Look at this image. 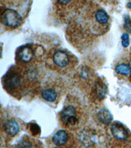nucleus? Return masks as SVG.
Segmentation results:
<instances>
[{"mask_svg": "<svg viewBox=\"0 0 131 148\" xmlns=\"http://www.w3.org/2000/svg\"><path fill=\"white\" fill-rule=\"evenodd\" d=\"M86 2L77 15L84 26L73 25V27L79 28V32H85L86 38H88L87 36V33H89V31L90 35H103L109 30L110 24L109 15L105 10L93 2H88L89 5L85 6Z\"/></svg>", "mask_w": 131, "mask_h": 148, "instance_id": "obj_1", "label": "nucleus"}, {"mask_svg": "<svg viewBox=\"0 0 131 148\" xmlns=\"http://www.w3.org/2000/svg\"><path fill=\"white\" fill-rule=\"evenodd\" d=\"M30 1H1L0 21L4 27L14 30L20 27L30 9Z\"/></svg>", "mask_w": 131, "mask_h": 148, "instance_id": "obj_2", "label": "nucleus"}, {"mask_svg": "<svg viewBox=\"0 0 131 148\" xmlns=\"http://www.w3.org/2000/svg\"><path fill=\"white\" fill-rule=\"evenodd\" d=\"M45 51L42 46L35 44H28L18 47L16 51V62L22 66H34L36 63L42 61Z\"/></svg>", "mask_w": 131, "mask_h": 148, "instance_id": "obj_3", "label": "nucleus"}, {"mask_svg": "<svg viewBox=\"0 0 131 148\" xmlns=\"http://www.w3.org/2000/svg\"><path fill=\"white\" fill-rule=\"evenodd\" d=\"M47 64L59 71L66 72L72 70L77 66L76 57L68 51L61 49H52L47 55Z\"/></svg>", "mask_w": 131, "mask_h": 148, "instance_id": "obj_4", "label": "nucleus"}, {"mask_svg": "<svg viewBox=\"0 0 131 148\" xmlns=\"http://www.w3.org/2000/svg\"><path fill=\"white\" fill-rule=\"evenodd\" d=\"M86 1H56L55 2L56 11L57 15L64 20L70 21L74 20Z\"/></svg>", "mask_w": 131, "mask_h": 148, "instance_id": "obj_5", "label": "nucleus"}, {"mask_svg": "<svg viewBox=\"0 0 131 148\" xmlns=\"http://www.w3.org/2000/svg\"><path fill=\"white\" fill-rule=\"evenodd\" d=\"M61 123L66 127L70 128L79 123L77 112L74 106L69 105L65 106L60 114Z\"/></svg>", "mask_w": 131, "mask_h": 148, "instance_id": "obj_6", "label": "nucleus"}, {"mask_svg": "<svg viewBox=\"0 0 131 148\" xmlns=\"http://www.w3.org/2000/svg\"><path fill=\"white\" fill-rule=\"evenodd\" d=\"M110 131L113 138L120 142L127 141L129 137V134L127 128L119 123H113L111 126Z\"/></svg>", "mask_w": 131, "mask_h": 148, "instance_id": "obj_7", "label": "nucleus"}, {"mask_svg": "<svg viewBox=\"0 0 131 148\" xmlns=\"http://www.w3.org/2000/svg\"><path fill=\"white\" fill-rule=\"evenodd\" d=\"M3 128L7 134L11 137L16 136L20 130V126H19L18 123L14 119H9L5 122Z\"/></svg>", "mask_w": 131, "mask_h": 148, "instance_id": "obj_8", "label": "nucleus"}, {"mask_svg": "<svg viewBox=\"0 0 131 148\" xmlns=\"http://www.w3.org/2000/svg\"><path fill=\"white\" fill-rule=\"evenodd\" d=\"M69 138H70L69 134L66 130H60L54 134L52 140L54 145L60 147L67 144Z\"/></svg>", "mask_w": 131, "mask_h": 148, "instance_id": "obj_9", "label": "nucleus"}, {"mask_svg": "<svg viewBox=\"0 0 131 148\" xmlns=\"http://www.w3.org/2000/svg\"><path fill=\"white\" fill-rule=\"evenodd\" d=\"M107 86L103 81L98 79L94 87V93L99 100L103 99L107 94Z\"/></svg>", "mask_w": 131, "mask_h": 148, "instance_id": "obj_10", "label": "nucleus"}, {"mask_svg": "<svg viewBox=\"0 0 131 148\" xmlns=\"http://www.w3.org/2000/svg\"><path fill=\"white\" fill-rule=\"evenodd\" d=\"M98 119L102 123L106 125H109L113 120V115L107 109H101L99 111L97 114Z\"/></svg>", "mask_w": 131, "mask_h": 148, "instance_id": "obj_11", "label": "nucleus"}, {"mask_svg": "<svg viewBox=\"0 0 131 148\" xmlns=\"http://www.w3.org/2000/svg\"><path fill=\"white\" fill-rule=\"evenodd\" d=\"M42 98L48 102H53L55 101L58 97L57 92L52 88H46L41 93Z\"/></svg>", "mask_w": 131, "mask_h": 148, "instance_id": "obj_12", "label": "nucleus"}, {"mask_svg": "<svg viewBox=\"0 0 131 148\" xmlns=\"http://www.w3.org/2000/svg\"><path fill=\"white\" fill-rule=\"evenodd\" d=\"M115 70L119 75L127 76L131 73V66L128 63H119L115 66Z\"/></svg>", "mask_w": 131, "mask_h": 148, "instance_id": "obj_13", "label": "nucleus"}, {"mask_svg": "<svg viewBox=\"0 0 131 148\" xmlns=\"http://www.w3.org/2000/svg\"><path fill=\"white\" fill-rule=\"evenodd\" d=\"M32 143L28 137L22 138L16 145L17 148H32Z\"/></svg>", "mask_w": 131, "mask_h": 148, "instance_id": "obj_14", "label": "nucleus"}, {"mask_svg": "<svg viewBox=\"0 0 131 148\" xmlns=\"http://www.w3.org/2000/svg\"><path fill=\"white\" fill-rule=\"evenodd\" d=\"M124 29L126 32L131 33V18L128 15H126L124 18Z\"/></svg>", "mask_w": 131, "mask_h": 148, "instance_id": "obj_15", "label": "nucleus"}, {"mask_svg": "<svg viewBox=\"0 0 131 148\" xmlns=\"http://www.w3.org/2000/svg\"><path fill=\"white\" fill-rule=\"evenodd\" d=\"M129 35L127 33H124L121 36V44H122L123 46L124 47H127L129 46Z\"/></svg>", "mask_w": 131, "mask_h": 148, "instance_id": "obj_16", "label": "nucleus"}, {"mask_svg": "<svg viewBox=\"0 0 131 148\" xmlns=\"http://www.w3.org/2000/svg\"><path fill=\"white\" fill-rule=\"evenodd\" d=\"M30 131L31 133L33 135H37V134H39L41 132V130H40L39 126L35 123H31L30 124Z\"/></svg>", "mask_w": 131, "mask_h": 148, "instance_id": "obj_17", "label": "nucleus"}, {"mask_svg": "<svg viewBox=\"0 0 131 148\" xmlns=\"http://www.w3.org/2000/svg\"><path fill=\"white\" fill-rule=\"evenodd\" d=\"M127 8H130L131 9V2H128L127 3Z\"/></svg>", "mask_w": 131, "mask_h": 148, "instance_id": "obj_18", "label": "nucleus"}, {"mask_svg": "<svg viewBox=\"0 0 131 148\" xmlns=\"http://www.w3.org/2000/svg\"></svg>", "mask_w": 131, "mask_h": 148, "instance_id": "obj_19", "label": "nucleus"}]
</instances>
